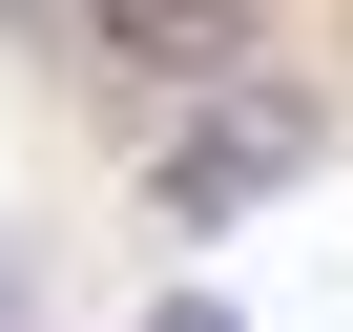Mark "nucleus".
I'll list each match as a JSON object with an SVG mask.
<instances>
[{
	"label": "nucleus",
	"instance_id": "f03ea898",
	"mask_svg": "<svg viewBox=\"0 0 353 332\" xmlns=\"http://www.w3.org/2000/svg\"><path fill=\"white\" fill-rule=\"evenodd\" d=\"M104 21V63H166V83H229L250 42H270V0H83Z\"/></svg>",
	"mask_w": 353,
	"mask_h": 332
},
{
	"label": "nucleus",
	"instance_id": "20e7f679",
	"mask_svg": "<svg viewBox=\"0 0 353 332\" xmlns=\"http://www.w3.org/2000/svg\"><path fill=\"white\" fill-rule=\"evenodd\" d=\"M0 332H21V291H0Z\"/></svg>",
	"mask_w": 353,
	"mask_h": 332
},
{
	"label": "nucleus",
	"instance_id": "7ed1b4c3",
	"mask_svg": "<svg viewBox=\"0 0 353 332\" xmlns=\"http://www.w3.org/2000/svg\"><path fill=\"white\" fill-rule=\"evenodd\" d=\"M145 332H250V311H208V291H188V311H145Z\"/></svg>",
	"mask_w": 353,
	"mask_h": 332
},
{
	"label": "nucleus",
	"instance_id": "f257e3e1",
	"mask_svg": "<svg viewBox=\"0 0 353 332\" xmlns=\"http://www.w3.org/2000/svg\"><path fill=\"white\" fill-rule=\"evenodd\" d=\"M291 166H312V104H291V83H229L188 145H166V208L229 229V208H270V187H291Z\"/></svg>",
	"mask_w": 353,
	"mask_h": 332
}]
</instances>
